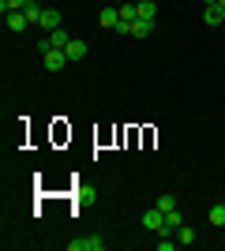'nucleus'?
<instances>
[{
    "label": "nucleus",
    "instance_id": "obj_15",
    "mask_svg": "<svg viewBox=\"0 0 225 251\" xmlns=\"http://www.w3.org/2000/svg\"><path fill=\"white\" fill-rule=\"evenodd\" d=\"M150 30H154V23H150V19H135V23H131V38H147Z\"/></svg>",
    "mask_w": 225,
    "mask_h": 251
},
{
    "label": "nucleus",
    "instance_id": "obj_9",
    "mask_svg": "<svg viewBox=\"0 0 225 251\" xmlns=\"http://www.w3.org/2000/svg\"><path fill=\"white\" fill-rule=\"evenodd\" d=\"M64 52H68V60H83V56H86V42H79V38H72Z\"/></svg>",
    "mask_w": 225,
    "mask_h": 251
},
{
    "label": "nucleus",
    "instance_id": "obj_2",
    "mask_svg": "<svg viewBox=\"0 0 225 251\" xmlns=\"http://www.w3.org/2000/svg\"><path fill=\"white\" fill-rule=\"evenodd\" d=\"M98 23H101L105 30H117V26H120V8H117V4L101 8V11H98Z\"/></svg>",
    "mask_w": 225,
    "mask_h": 251
},
{
    "label": "nucleus",
    "instance_id": "obj_16",
    "mask_svg": "<svg viewBox=\"0 0 225 251\" xmlns=\"http://www.w3.org/2000/svg\"><path fill=\"white\" fill-rule=\"evenodd\" d=\"M158 210H161V214H169V210H176V199H173V195H161V199H158Z\"/></svg>",
    "mask_w": 225,
    "mask_h": 251
},
{
    "label": "nucleus",
    "instance_id": "obj_3",
    "mask_svg": "<svg viewBox=\"0 0 225 251\" xmlns=\"http://www.w3.org/2000/svg\"><path fill=\"white\" fill-rule=\"evenodd\" d=\"M143 229H147V232H161V229H165V214H161L158 206L147 210V214H143Z\"/></svg>",
    "mask_w": 225,
    "mask_h": 251
},
{
    "label": "nucleus",
    "instance_id": "obj_17",
    "mask_svg": "<svg viewBox=\"0 0 225 251\" xmlns=\"http://www.w3.org/2000/svg\"><path fill=\"white\" fill-rule=\"evenodd\" d=\"M113 4H117V8H120V4H128V0H113Z\"/></svg>",
    "mask_w": 225,
    "mask_h": 251
},
{
    "label": "nucleus",
    "instance_id": "obj_8",
    "mask_svg": "<svg viewBox=\"0 0 225 251\" xmlns=\"http://www.w3.org/2000/svg\"><path fill=\"white\" fill-rule=\"evenodd\" d=\"M68 42H72V38H68V30H64V26L49 30V45H53V49H68Z\"/></svg>",
    "mask_w": 225,
    "mask_h": 251
},
{
    "label": "nucleus",
    "instance_id": "obj_10",
    "mask_svg": "<svg viewBox=\"0 0 225 251\" xmlns=\"http://www.w3.org/2000/svg\"><path fill=\"white\" fill-rule=\"evenodd\" d=\"M30 4H38V0H0V11L8 15V11H26Z\"/></svg>",
    "mask_w": 225,
    "mask_h": 251
},
{
    "label": "nucleus",
    "instance_id": "obj_12",
    "mask_svg": "<svg viewBox=\"0 0 225 251\" xmlns=\"http://www.w3.org/2000/svg\"><path fill=\"white\" fill-rule=\"evenodd\" d=\"M139 19H158V0H139Z\"/></svg>",
    "mask_w": 225,
    "mask_h": 251
},
{
    "label": "nucleus",
    "instance_id": "obj_6",
    "mask_svg": "<svg viewBox=\"0 0 225 251\" xmlns=\"http://www.w3.org/2000/svg\"><path fill=\"white\" fill-rule=\"evenodd\" d=\"M203 19L210 23V26H225V8H218V4H206Z\"/></svg>",
    "mask_w": 225,
    "mask_h": 251
},
{
    "label": "nucleus",
    "instance_id": "obj_18",
    "mask_svg": "<svg viewBox=\"0 0 225 251\" xmlns=\"http://www.w3.org/2000/svg\"><path fill=\"white\" fill-rule=\"evenodd\" d=\"M203 4H218V0H203Z\"/></svg>",
    "mask_w": 225,
    "mask_h": 251
},
{
    "label": "nucleus",
    "instance_id": "obj_14",
    "mask_svg": "<svg viewBox=\"0 0 225 251\" xmlns=\"http://www.w3.org/2000/svg\"><path fill=\"white\" fill-rule=\"evenodd\" d=\"M206 218H210V225H214V229H222V225H225V202H214Z\"/></svg>",
    "mask_w": 225,
    "mask_h": 251
},
{
    "label": "nucleus",
    "instance_id": "obj_19",
    "mask_svg": "<svg viewBox=\"0 0 225 251\" xmlns=\"http://www.w3.org/2000/svg\"><path fill=\"white\" fill-rule=\"evenodd\" d=\"M218 8H225V0H218Z\"/></svg>",
    "mask_w": 225,
    "mask_h": 251
},
{
    "label": "nucleus",
    "instance_id": "obj_11",
    "mask_svg": "<svg viewBox=\"0 0 225 251\" xmlns=\"http://www.w3.org/2000/svg\"><path fill=\"white\" fill-rule=\"evenodd\" d=\"M135 19H139V4H131V0H128V4H120V23H128V26H131Z\"/></svg>",
    "mask_w": 225,
    "mask_h": 251
},
{
    "label": "nucleus",
    "instance_id": "obj_13",
    "mask_svg": "<svg viewBox=\"0 0 225 251\" xmlns=\"http://www.w3.org/2000/svg\"><path fill=\"white\" fill-rule=\"evenodd\" d=\"M173 236H176V244H180V248H188V244H195V229H192V225H180V229L173 232Z\"/></svg>",
    "mask_w": 225,
    "mask_h": 251
},
{
    "label": "nucleus",
    "instance_id": "obj_4",
    "mask_svg": "<svg viewBox=\"0 0 225 251\" xmlns=\"http://www.w3.org/2000/svg\"><path fill=\"white\" fill-rule=\"evenodd\" d=\"M42 60H45V68H49V72H60V68L68 64V52H64V49H49V52H42Z\"/></svg>",
    "mask_w": 225,
    "mask_h": 251
},
{
    "label": "nucleus",
    "instance_id": "obj_5",
    "mask_svg": "<svg viewBox=\"0 0 225 251\" xmlns=\"http://www.w3.org/2000/svg\"><path fill=\"white\" fill-rule=\"evenodd\" d=\"M60 26V11L56 8H42V15H38V30H56Z\"/></svg>",
    "mask_w": 225,
    "mask_h": 251
},
{
    "label": "nucleus",
    "instance_id": "obj_1",
    "mask_svg": "<svg viewBox=\"0 0 225 251\" xmlns=\"http://www.w3.org/2000/svg\"><path fill=\"white\" fill-rule=\"evenodd\" d=\"M105 240L101 236H79V240H68V251H101Z\"/></svg>",
    "mask_w": 225,
    "mask_h": 251
},
{
    "label": "nucleus",
    "instance_id": "obj_7",
    "mask_svg": "<svg viewBox=\"0 0 225 251\" xmlns=\"http://www.w3.org/2000/svg\"><path fill=\"white\" fill-rule=\"evenodd\" d=\"M30 19H26V11H8V30H26Z\"/></svg>",
    "mask_w": 225,
    "mask_h": 251
}]
</instances>
